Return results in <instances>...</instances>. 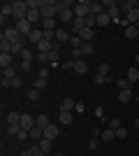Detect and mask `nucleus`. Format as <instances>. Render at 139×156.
<instances>
[{
  "label": "nucleus",
  "mask_w": 139,
  "mask_h": 156,
  "mask_svg": "<svg viewBox=\"0 0 139 156\" xmlns=\"http://www.w3.org/2000/svg\"><path fill=\"white\" fill-rule=\"evenodd\" d=\"M40 14L42 19H53L58 14V2L56 0H40Z\"/></svg>",
  "instance_id": "nucleus-1"
},
{
  "label": "nucleus",
  "mask_w": 139,
  "mask_h": 156,
  "mask_svg": "<svg viewBox=\"0 0 139 156\" xmlns=\"http://www.w3.org/2000/svg\"><path fill=\"white\" fill-rule=\"evenodd\" d=\"M12 7H14V19L16 21H23L28 16V5H26V0H14L12 2Z\"/></svg>",
  "instance_id": "nucleus-2"
},
{
  "label": "nucleus",
  "mask_w": 139,
  "mask_h": 156,
  "mask_svg": "<svg viewBox=\"0 0 139 156\" xmlns=\"http://www.w3.org/2000/svg\"><path fill=\"white\" fill-rule=\"evenodd\" d=\"M88 14H91V2H88V0H79L77 7H74V16H77V19H86Z\"/></svg>",
  "instance_id": "nucleus-3"
},
{
  "label": "nucleus",
  "mask_w": 139,
  "mask_h": 156,
  "mask_svg": "<svg viewBox=\"0 0 139 156\" xmlns=\"http://www.w3.org/2000/svg\"><path fill=\"white\" fill-rule=\"evenodd\" d=\"M2 40H7V42H12V44H14V42H21L23 37L19 35V30H16L14 26H7L5 30H2Z\"/></svg>",
  "instance_id": "nucleus-4"
},
{
  "label": "nucleus",
  "mask_w": 139,
  "mask_h": 156,
  "mask_svg": "<svg viewBox=\"0 0 139 156\" xmlns=\"http://www.w3.org/2000/svg\"><path fill=\"white\" fill-rule=\"evenodd\" d=\"M14 28L19 30L21 37H28V35H30V30H33L35 26H33V23H30L28 19H23V21H16V23H14Z\"/></svg>",
  "instance_id": "nucleus-5"
},
{
  "label": "nucleus",
  "mask_w": 139,
  "mask_h": 156,
  "mask_svg": "<svg viewBox=\"0 0 139 156\" xmlns=\"http://www.w3.org/2000/svg\"><path fill=\"white\" fill-rule=\"evenodd\" d=\"M21 128L28 130V133L35 128V117H33V114H28V112H23V114H21Z\"/></svg>",
  "instance_id": "nucleus-6"
},
{
  "label": "nucleus",
  "mask_w": 139,
  "mask_h": 156,
  "mask_svg": "<svg viewBox=\"0 0 139 156\" xmlns=\"http://www.w3.org/2000/svg\"><path fill=\"white\" fill-rule=\"evenodd\" d=\"M70 37H72V35H70V30H67V28H56V42H58V44H67V42H70Z\"/></svg>",
  "instance_id": "nucleus-7"
},
{
  "label": "nucleus",
  "mask_w": 139,
  "mask_h": 156,
  "mask_svg": "<svg viewBox=\"0 0 139 156\" xmlns=\"http://www.w3.org/2000/svg\"><path fill=\"white\" fill-rule=\"evenodd\" d=\"M58 16H60L63 23H70V26H72V21L77 19V16H74V9H58Z\"/></svg>",
  "instance_id": "nucleus-8"
},
{
  "label": "nucleus",
  "mask_w": 139,
  "mask_h": 156,
  "mask_svg": "<svg viewBox=\"0 0 139 156\" xmlns=\"http://www.w3.org/2000/svg\"><path fill=\"white\" fill-rule=\"evenodd\" d=\"M72 112H67V110H58V121H60V126H70L72 124Z\"/></svg>",
  "instance_id": "nucleus-9"
},
{
  "label": "nucleus",
  "mask_w": 139,
  "mask_h": 156,
  "mask_svg": "<svg viewBox=\"0 0 139 156\" xmlns=\"http://www.w3.org/2000/svg\"><path fill=\"white\" fill-rule=\"evenodd\" d=\"M37 144H40V149L44 151V156H49V154H51V149H53V140H46V137H40V142H37Z\"/></svg>",
  "instance_id": "nucleus-10"
},
{
  "label": "nucleus",
  "mask_w": 139,
  "mask_h": 156,
  "mask_svg": "<svg viewBox=\"0 0 139 156\" xmlns=\"http://www.w3.org/2000/svg\"><path fill=\"white\" fill-rule=\"evenodd\" d=\"M123 35H125L127 40H137V37H139V28L134 26V23H130V26L123 30Z\"/></svg>",
  "instance_id": "nucleus-11"
},
{
  "label": "nucleus",
  "mask_w": 139,
  "mask_h": 156,
  "mask_svg": "<svg viewBox=\"0 0 139 156\" xmlns=\"http://www.w3.org/2000/svg\"><path fill=\"white\" fill-rule=\"evenodd\" d=\"M74 72H77V75H86V72H88V63L84 58L74 61Z\"/></svg>",
  "instance_id": "nucleus-12"
},
{
  "label": "nucleus",
  "mask_w": 139,
  "mask_h": 156,
  "mask_svg": "<svg viewBox=\"0 0 139 156\" xmlns=\"http://www.w3.org/2000/svg\"><path fill=\"white\" fill-rule=\"evenodd\" d=\"M44 137H46V140H56V137H58V126H56V124L46 126V128H44Z\"/></svg>",
  "instance_id": "nucleus-13"
},
{
  "label": "nucleus",
  "mask_w": 139,
  "mask_h": 156,
  "mask_svg": "<svg viewBox=\"0 0 139 156\" xmlns=\"http://www.w3.org/2000/svg\"><path fill=\"white\" fill-rule=\"evenodd\" d=\"M35 126L44 130L46 126H51V121H49V117H46V114H37V117H35Z\"/></svg>",
  "instance_id": "nucleus-14"
},
{
  "label": "nucleus",
  "mask_w": 139,
  "mask_h": 156,
  "mask_svg": "<svg viewBox=\"0 0 139 156\" xmlns=\"http://www.w3.org/2000/svg\"><path fill=\"white\" fill-rule=\"evenodd\" d=\"M116 86H118V91H132V82H130L127 77L116 79Z\"/></svg>",
  "instance_id": "nucleus-15"
},
{
  "label": "nucleus",
  "mask_w": 139,
  "mask_h": 156,
  "mask_svg": "<svg viewBox=\"0 0 139 156\" xmlns=\"http://www.w3.org/2000/svg\"><path fill=\"white\" fill-rule=\"evenodd\" d=\"M100 140H102V142H111V140H116V130L104 128V130H102V135H100Z\"/></svg>",
  "instance_id": "nucleus-16"
},
{
  "label": "nucleus",
  "mask_w": 139,
  "mask_h": 156,
  "mask_svg": "<svg viewBox=\"0 0 139 156\" xmlns=\"http://www.w3.org/2000/svg\"><path fill=\"white\" fill-rule=\"evenodd\" d=\"M0 14H2V23H5V19H7V16H9V14H14L12 2H2V7H0Z\"/></svg>",
  "instance_id": "nucleus-17"
},
{
  "label": "nucleus",
  "mask_w": 139,
  "mask_h": 156,
  "mask_svg": "<svg viewBox=\"0 0 139 156\" xmlns=\"http://www.w3.org/2000/svg\"><path fill=\"white\" fill-rule=\"evenodd\" d=\"M74 107H77V100H74V98H65V100H63V103H60V110L74 112Z\"/></svg>",
  "instance_id": "nucleus-18"
},
{
  "label": "nucleus",
  "mask_w": 139,
  "mask_h": 156,
  "mask_svg": "<svg viewBox=\"0 0 139 156\" xmlns=\"http://www.w3.org/2000/svg\"><path fill=\"white\" fill-rule=\"evenodd\" d=\"M2 79H16V68L14 65H9V68H2Z\"/></svg>",
  "instance_id": "nucleus-19"
},
{
  "label": "nucleus",
  "mask_w": 139,
  "mask_h": 156,
  "mask_svg": "<svg viewBox=\"0 0 139 156\" xmlns=\"http://www.w3.org/2000/svg\"><path fill=\"white\" fill-rule=\"evenodd\" d=\"M125 19L130 21V23H137L139 21V7H132L130 12H125Z\"/></svg>",
  "instance_id": "nucleus-20"
},
{
  "label": "nucleus",
  "mask_w": 139,
  "mask_h": 156,
  "mask_svg": "<svg viewBox=\"0 0 139 156\" xmlns=\"http://www.w3.org/2000/svg\"><path fill=\"white\" fill-rule=\"evenodd\" d=\"M111 82H116V79H111V77H109V75H95V84H98V86L111 84Z\"/></svg>",
  "instance_id": "nucleus-21"
},
{
  "label": "nucleus",
  "mask_w": 139,
  "mask_h": 156,
  "mask_svg": "<svg viewBox=\"0 0 139 156\" xmlns=\"http://www.w3.org/2000/svg\"><path fill=\"white\" fill-rule=\"evenodd\" d=\"M26 19H28V21H30V23H33V26H35V23H37V21L42 19L40 9H28V16H26Z\"/></svg>",
  "instance_id": "nucleus-22"
},
{
  "label": "nucleus",
  "mask_w": 139,
  "mask_h": 156,
  "mask_svg": "<svg viewBox=\"0 0 139 156\" xmlns=\"http://www.w3.org/2000/svg\"><path fill=\"white\" fill-rule=\"evenodd\" d=\"M0 65H2V68L14 65V56H12V54H0Z\"/></svg>",
  "instance_id": "nucleus-23"
},
{
  "label": "nucleus",
  "mask_w": 139,
  "mask_h": 156,
  "mask_svg": "<svg viewBox=\"0 0 139 156\" xmlns=\"http://www.w3.org/2000/svg\"><path fill=\"white\" fill-rule=\"evenodd\" d=\"M102 12H107L104 7H102V2H91V14L93 16H100Z\"/></svg>",
  "instance_id": "nucleus-24"
},
{
  "label": "nucleus",
  "mask_w": 139,
  "mask_h": 156,
  "mask_svg": "<svg viewBox=\"0 0 139 156\" xmlns=\"http://www.w3.org/2000/svg\"><path fill=\"white\" fill-rule=\"evenodd\" d=\"M107 14H109V19H111V21H116V23L121 21V16H118V14H121V7H118V5H116V7H111V9H107Z\"/></svg>",
  "instance_id": "nucleus-25"
},
{
  "label": "nucleus",
  "mask_w": 139,
  "mask_h": 156,
  "mask_svg": "<svg viewBox=\"0 0 139 156\" xmlns=\"http://www.w3.org/2000/svg\"><path fill=\"white\" fill-rule=\"evenodd\" d=\"M19 133H21V124H7V135L16 137Z\"/></svg>",
  "instance_id": "nucleus-26"
},
{
  "label": "nucleus",
  "mask_w": 139,
  "mask_h": 156,
  "mask_svg": "<svg viewBox=\"0 0 139 156\" xmlns=\"http://www.w3.org/2000/svg\"><path fill=\"white\" fill-rule=\"evenodd\" d=\"M42 30H56V19H42Z\"/></svg>",
  "instance_id": "nucleus-27"
},
{
  "label": "nucleus",
  "mask_w": 139,
  "mask_h": 156,
  "mask_svg": "<svg viewBox=\"0 0 139 156\" xmlns=\"http://www.w3.org/2000/svg\"><path fill=\"white\" fill-rule=\"evenodd\" d=\"M127 79H130V82H137V79H139V68H137V65L127 68Z\"/></svg>",
  "instance_id": "nucleus-28"
},
{
  "label": "nucleus",
  "mask_w": 139,
  "mask_h": 156,
  "mask_svg": "<svg viewBox=\"0 0 139 156\" xmlns=\"http://www.w3.org/2000/svg\"><path fill=\"white\" fill-rule=\"evenodd\" d=\"M118 103H130L132 100V91H118V98H116Z\"/></svg>",
  "instance_id": "nucleus-29"
},
{
  "label": "nucleus",
  "mask_w": 139,
  "mask_h": 156,
  "mask_svg": "<svg viewBox=\"0 0 139 156\" xmlns=\"http://www.w3.org/2000/svg\"><path fill=\"white\" fill-rule=\"evenodd\" d=\"M79 37L84 40V42H91L93 40V28H84V30L79 33Z\"/></svg>",
  "instance_id": "nucleus-30"
},
{
  "label": "nucleus",
  "mask_w": 139,
  "mask_h": 156,
  "mask_svg": "<svg viewBox=\"0 0 139 156\" xmlns=\"http://www.w3.org/2000/svg\"><path fill=\"white\" fill-rule=\"evenodd\" d=\"M7 124H21V114L19 112H9L7 114Z\"/></svg>",
  "instance_id": "nucleus-31"
},
{
  "label": "nucleus",
  "mask_w": 139,
  "mask_h": 156,
  "mask_svg": "<svg viewBox=\"0 0 139 156\" xmlns=\"http://www.w3.org/2000/svg\"><path fill=\"white\" fill-rule=\"evenodd\" d=\"M109 23H111V19H109V14L107 12H102L98 16V26H109Z\"/></svg>",
  "instance_id": "nucleus-32"
},
{
  "label": "nucleus",
  "mask_w": 139,
  "mask_h": 156,
  "mask_svg": "<svg viewBox=\"0 0 139 156\" xmlns=\"http://www.w3.org/2000/svg\"><path fill=\"white\" fill-rule=\"evenodd\" d=\"M28 100H30V103H35V100H40V91H37V89H28Z\"/></svg>",
  "instance_id": "nucleus-33"
},
{
  "label": "nucleus",
  "mask_w": 139,
  "mask_h": 156,
  "mask_svg": "<svg viewBox=\"0 0 139 156\" xmlns=\"http://www.w3.org/2000/svg\"><path fill=\"white\" fill-rule=\"evenodd\" d=\"M93 54V44L91 42H84V44H81V56H91Z\"/></svg>",
  "instance_id": "nucleus-34"
},
{
  "label": "nucleus",
  "mask_w": 139,
  "mask_h": 156,
  "mask_svg": "<svg viewBox=\"0 0 139 156\" xmlns=\"http://www.w3.org/2000/svg\"><path fill=\"white\" fill-rule=\"evenodd\" d=\"M21 58H23V61H33V49H30V47H23V51H21Z\"/></svg>",
  "instance_id": "nucleus-35"
},
{
  "label": "nucleus",
  "mask_w": 139,
  "mask_h": 156,
  "mask_svg": "<svg viewBox=\"0 0 139 156\" xmlns=\"http://www.w3.org/2000/svg\"><path fill=\"white\" fill-rule=\"evenodd\" d=\"M44 86H46V79H42V77H37V79L33 82V89H37V91H42Z\"/></svg>",
  "instance_id": "nucleus-36"
},
{
  "label": "nucleus",
  "mask_w": 139,
  "mask_h": 156,
  "mask_svg": "<svg viewBox=\"0 0 139 156\" xmlns=\"http://www.w3.org/2000/svg\"><path fill=\"white\" fill-rule=\"evenodd\" d=\"M100 142H102L100 137H91V140H88V149H98V147H100Z\"/></svg>",
  "instance_id": "nucleus-37"
},
{
  "label": "nucleus",
  "mask_w": 139,
  "mask_h": 156,
  "mask_svg": "<svg viewBox=\"0 0 139 156\" xmlns=\"http://www.w3.org/2000/svg\"><path fill=\"white\" fill-rule=\"evenodd\" d=\"M98 75H109V63H100L98 65Z\"/></svg>",
  "instance_id": "nucleus-38"
},
{
  "label": "nucleus",
  "mask_w": 139,
  "mask_h": 156,
  "mask_svg": "<svg viewBox=\"0 0 139 156\" xmlns=\"http://www.w3.org/2000/svg\"><path fill=\"white\" fill-rule=\"evenodd\" d=\"M60 68H63V70H74V58L65 61V63H60Z\"/></svg>",
  "instance_id": "nucleus-39"
},
{
  "label": "nucleus",
  "mask_w": 139,
  "mask_h": 156,
  "mask_svg": "<svg viewBox=\"0 0 139 156\" xmlns=\"http://www.w3.org/2000/svg\"><path fill=\"white\" fill-rule=\"evenodd\" d=\"M30 137H44V130H42V128H37V126H35V128L30 130Z\"/></svg>",
  "instance_id": "nucleus-40"
},
{
  "label": "nucleus",
  "mask_w": 139,
  "mask_h": 156,
  "mask_svg": "<svg viewBox=\"0 0 139 156\" xmlns=\"http://www.w3.org/2000/svg\"><path fill=\"white\" fill-rule=\"evenodd\" d=\"M123 137H127V128H123V126H121V128L116 130V140H123Z\"/></svg>",
  "instance_id": "nucleus-41"
},
{
  "label": "nucleus",
  "mask_w": 139,
  "mask_h": 156,
  "mask_svg": "<svg viewBox=\"0 0 139 156\" xmlns=\"http://www.w3.org/2000/svg\"><path fill=\"white\" fill-rule=\"evenodd\" d=\"M30 154L33 156H44V151L40 149V144H33V147H30Z\"/></svg>",
  "instance_id": "nucleus-42"
},
{
  "label": "nucleus",
  "mask_w": 139,
  "mask_h": 156,
  "mask_svg": "<svg viewBox=\"0 0 139 156\" xmlns=\"http://www.w3.org/2000/svg\"><path fill=\"white\" fill-rule=\"evenodd\" d=\"M109 128H111V130H118L121 128V119H111V121H109Z\"/></svg>",
  "instance_id": "nucleus-43"
},
{
  "label": "nucleus",
  "mask_w": 139,
  "mask_h": 156,
  "mask_svg": "<svg viewBox=\"0 0 139 156\" xmlns=\"http://www.w3.org/2000/svg\"><path fill=\"white\" fill-rule=\"evenodd\" d=\"M19 65H21V70H23V72H28L30 68H33V61H23V63H19Z\"/></svg>",
  "instance_id": "nucleus-44"
},
{
  "label": "nucleus",
  "mask_w": 139,
  "mask_h": 156,
  "mask_svg": "<svg viewBox=\"0 0 139 156\" xmlns=\"http://www.w3.org/2000/svg\"><path fill=\"white\" fill-rule=\"evenodd\" d=\"M37 61L40 63H49V54H37Z\"/></svg>",
  "instance_id": "nucleus-45"
},
{
  "label": "nucleus",
  "mask_w": 139,
  "mask_h": 156,
  "mask_svg": "<svg viewBox=\"0 0 139 156\" xmlns=\"http://www.w3.org/2000/svg\"><path fill=\"white\" fill-rule=\"evenodd\" d=\"M74 112H77V114H81V112H86V105H84V103H77V107H74Z\"/></svg>",
  "instance_id": "nucleus-46"
},
{
  "label": "nucleus",
  "mask_w": 139,
  "mask_h": 156,
  "mask_svg": "<svg viewBox=\"0 0 139 156\" xmlns=\"http://www.w3.org/2000/svg\"><path fill=\"white\" fill-rule=\"evenodd\" d=\"M37 77L46 79V77H49V68H40V75H37Z\"/></svg>",
  "instance_id": "nucleus-47"
},
{
  "label": "nucleus",
  "mask_w": 139,
  "mask_h": 156,
  "mask_svg": "<svg viewBox=\"0 0 139 156\" xmlns=\"http://www.w3.org/2000/svg\"><path fill=\"white\" fill-rule=\"evenodd\" d=\"M12 89H21V79H19V77L12 79Z\"/></svg>",
  "instance_id": "nucleus-48"
},
{
  "label": "nucleus",
  "mask_w": 139,
  "mask_h": 156,
  "mask_svg": "<svg viewBox=\"0 0 139 156\" xmlns=\"http://www.w3.org/2000/svg\"><path fill=\"white\" fill-rule=\"evenodd\" d=\"M19 156H33V154H30V149H26V151H21Z\"/></svg>",
  "instance_id": "nucleus-49"
},
{
  "label": "nucleus",
  "mask_w": 139,
  "mask_h": 156,
  "mask_svg": "<svg viewBox=\"0 0 139 156\" xmlns=\"http://www.w3.org/2000/svg\"><path fill=\"white\" fill-rule=\"evenodd\" d=\"M134 128H139V117H137V119H134Z\"/></svg>",
  "instance_id": "nucleus-50"
},
{
  "label": "nucleus",
  "mask_w": 139,
  "mask_h": 156,
  "mask_svg": "<svg viewBox=\"0 0 139 156\" xmlns=\"http://www.w3.org/2000/svg\"><path fill=\"white\" fill-rule=\"evenodd\" d=\"M134 63H137V65H139V54H137V56H134Z\"/></svg>",
  "instance_id": "nucleus-51"
},
{
  "label": "nucleus",
  "mask_w": 139,
  "mask_h": 156,
  "mask_svg": "<svg viewBox=\"0 0 139 156\" xmlns=\"http://www.w3.org/2000/svg\"><path fill=\"white\" fill-rule=\"evenodd\" d=\"M134 26H137V28H139V21H137V23H134Z\"/></svg>",
  "instance_id": "nucleus-52"
},
{
  "label": "nucleus",
  "mask_w": 139,
  "mask_h": 156,
  "mask_svg": "<svg viewBox=\"0 0 139 156\" xmlns=\"http://www.w3.org/2000/svg\"><path fill=\"white\" fill-rule=\"evenodd\" d=\"M53 156H63V154H53Z\"/></svg>",
  "instance_id": "nucleus-53"
},
{
  "label": "nucleus",
  "mask_w": 139,
  "mask_h": 156,
  "mask_svg": "<svg viewBox=\"0 0 139 156\" xmlns=\"http://www.w3.org/2000/svg\"><path fill=\"white\" fill-rule=\"evenodd\" d=\"M137 103H139V96H137Z\"/></svg>",
  "instance_id": "nucleus-54"
}]
</instances>
